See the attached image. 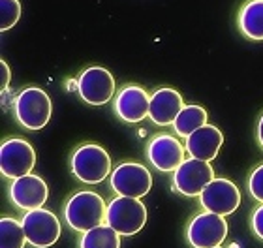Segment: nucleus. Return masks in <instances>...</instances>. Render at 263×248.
Here are the masks:
<instances>
[{
  "label": "nucleus",
  "instance_id": "a211bd4d",
  "mask_svg": "<svg viewBox=\"0 0 263 248\" xmlns=\"http://www.w3.org/2000/svg\"><path fill=\"white\" fill-rule=\"evenodd\" d=\"M207 119H209L207 109H203L201 105L190 104L182 107V111L179 113L175 122H173V128H175L177 136L188 138V136H192L196 130L205 126V124H207Z\"/></svg>",
  "mask_w": 263,
  "mask_h": 248
},
{
  "label": "nucleus",
  "instance_id": "7ed1b4c3",
  "mask_svg": "<svg viewBox=\"0 0 263 248\" xmlns=\"http://www.w3.org/2000/svg\"><path fill=\"white\" fill-rule=\"evenodd\" d=\"M105 224L124 237L139 233L147 224V207L141 199L117 196L107 205Z\"/></svg>",
  "mask_w": 263,
  "mask_h": 248
},
{
  "label": "nucleus",
  "instance_id": "5701e85b",
  "mask_svg": "<svg viewBox=\"0 0 263 248\" xmlns=\"http://www.w3.org/2000/svg\"><path fill=\"white\" fill-rule=\"evenodd\" d=\"M252 232L258 239L263 241V203L252 213Z\"/></svg>",
  "mask_w": 263,
  "mask_h": 248
},
{
  "label": "nucleus",
  "instance_id": "f257e3e1",
  "mask_svg": "<svg viewBox=\"0 0 263 248\" xmlns=\"http://www.w3.org/2000/svg\"><path fill=\"white\" fill-rule=\"evenodd\" d=\"M105 215H107V205H105L104 198L90 190L73 194L64 205L66 224L79 233L102 226Z\"/></svg>",
  "mask_w": 263,
  "mask_h": 248
},
{
  "label": "nucleus",
  "instance_id": "4be33fe9",
  "mask_svg": "<svg viewBox=\"0 0 263 248\" xmlns=\"http://www.w3.org/2000/svg\"><path fill=\"white\" fill-rule=\"evenodd\" d=\"M248 192L254 199H258L259 203H263V164L258 165L252 171V175L248 179Z\"/></svg>",
  "mask_w": 263,
  "mask_h": 248
},
{
  "label": "nucleus",
  "instance_id": "ddd939ff",
  "mask_svg": "<svg viewBox=\"0 0 263 248\" xmlns=\"http://www.w3.org/2000/svg\"><path fill=\"white\" fill-rule=\"evenodd\" d=\"M147 158L151 165L158 171L171 173L184 162V147L170 133H158L148 141Z\"/></svg>",
  "mask_w": 263,
  "mask_h": 248
},
{
  "label": "nucleus",
  "instance_id": "20e7f679",
  "mask_svg": "<svg viewBox=\"0 0 263 248\" xmlns=\"http://www.w3.org/2000/svg\"><path fill=\"white\" fill-rule=\"evenodd\" d=\"M71 173L87 184H98L111 173V158L104 147L96 143L81 145L71 155Z\"/></svg>",
  "mask_w": 263,
  "mask_h": 248
},
{
  "label": "nucleus",
  "instance_id": "9b49d317",
  "mask_svg": "<svg viewBox=\"0 0 263 248\" xmlns=\"http://www.w3.org/2000/svg\"><path fill=\"white\" fill-rule=\"evenodd\" d=\"M199 203L209 213L228 216L241 205V190L230 179H214L199 196Z\"/></svg>",
  "mask_w": 263,
  "mask_h": 248
},
{
  "label": "nucleus",
  "instance_id": "a878e982",
  "mask_svg": "<svg viewBox=\"0 0 263 248\" xmlns=\"http://www.w3.org/2000/svg\"><path fill=\"white\" fill-rule=\"evenodd\" d=\"M216 248H222V246H216Z\"/></svg>",
  "mask_w": 263,
  "mask_h": 248
},
{
  "label": "nucleus",
  "instance_id": "4468645a",
  "mask_svg": "<svg viewBox=\"0 0 263 248\" xmlns=\"http://www.w3.org/2000/svg\"><path fill=\"white\" fill-rule=\"evenodd\" d=\"M148 107H151V94L139 85H126L121 88L113 105L117 117L128 124L145 121L148 117Z\"/></svg>",
  "mask_w": 263,
  "mask_h": 248
},
{
  "label": "nucleus",
  "instance_id": "9d476101",
  "mask_svg": "<svg viewBox=\"0 0 263 248\" xmlns=\"http://www.w3.org/2000/svg\"><path fill=\"white\" fill-rule=\"evenodd\" d=\"M77 92L90 105L107 104L115 94V79L109 70L102 66H90L77 78Z\"/></svg>",
  "mask_w": 263,
  "mask_h": 248
},
{
  "label": "nucleus",
  "instance_id": "f8f14e48",
  "mask_svg": "<svg viewBox=\"0 0 263 248\" xmlns=\"http://www.w3.org/2000/svg\"><path fill=\"white\" fill-rule=\"evenodd\" d=\"M47 196H49V188H47L45 181L42 177L32 175V173L13 179L10 184L11 203L15 205L17 209L25 211V213L42 209L44 203L47 201Z\"/></svg>",
  "mask_w": 263,
  "mask_h": 248
},
{
  "label": "nucleus",
  "instance_id": "0eeeda50",
  "mask_svg": "<svg viewBox=\"0 0 263 248\" xmlns=\"http://www.w3.org/2000/svg\"><path fill=\"white\" fill-rule=\"evenodd\" d=\"M228 237V222L216 213H199L186 227V239L192 248H216Z\"/></svg>",
  "mask_w": 263,
  "mask_h": 248
},
{
  "label": "nucleus",
  "instance_id": "2eb2a0df",
  "mask_svg": "<svg viewBox=\"0 0 263 248\" xmlns=\"http://www.w3.org/2000/svg\"><path fill=\"white\" fill-rule=\"evenodd\" d=\"M184 107L182 96L175 88H158L151 94V107H148V119L158 124V126H167L173 124L179 113Z\"/></svg>",
  "mask_w": 263,
  "mask_h": 248
},
{
  "label": "nucleus",
  "instance_id": "39448f33",
  "mask_svg": "<svg viewBox=\"0 0 263 248\" xmlns=\"http://www.w3.org/2000/svg\"><path fill=\"white\" fill-rule=\"evenodd\" d=\"M27 243L34 248H49L61 239V220L47 209L28 211L21 218Z\"/></svg>",
  "mask_w": 263,
  "mask_h": 248
},
{
  "label": "nucleus",
  "instance_id": "423d86ee",
  "mask_svg": "<svg viewBox=\"0 0 263 248\" xmlns=\"http://www.w3.org/2000/svg\"><path fill=\"white\" fill-rule=\"evenodd\" d=\"M213 165L205 160L188 158L173 171V188L181 196L186 198H199L205 188L214 181Z\"/></svg>",
  "mask_w": 263,
  "mask_h": 248
},
{
  "label": "nucleus",
  "instance_id": "aec40b11",
  "mask_svg": "<svg viewBox=\"0 0 263 248\" xmlns=\"http://www.w3.org/2000/svg\"><path fill=\"white\" fill-rule=\"evenodd\" d=\"M0 248H25L27 235L23 230V224L15 218L2 216L0 220Z\"/></svg>",
  "mask_w": 263,
  "mask_h": 248
},
{
  "label": "nucleus",
  "instance_id": "b1692460",
  "mask_svg": "<svg viewBox=\"0 0 263 248\" xmlns=\"http://www.w3.org/2000/svg\"><path fill=\"white\" fill-rule=\"evenodd\" d=\"M0 72H2V81H0V88H2V94H6V88L10 85L11 73H10V66L6 64V61H0Z\"/></svg>",
  "mask_w": 263,
  "mask_h": 248
},
{
  "label": "nucleus",
  "instance_id": "f3484780",
  "mask_svg": "<svg viewBox=\"0 0 263 248\" xmlns=\"http://www.w3.org/2000/svg\"><path fill=\"white\" fill-rule=\"evenodd\" d=\"M237 25L248 40H263V0H247L239 10Z\"/></svg>",
  "mask_w": 263,
  "mask_h": 248
},
{
  "label": "nucleus",
  "instance_id": "1a4fd4ad",
  "mask_svg": "<svg viewBox=\"0 0 263 248\" xmlns=\"http://www.w3.org/2000/svg\"><path fill=\"white\" fill-rule=\"evenodd\" d=\"M36 164V152L27 139H4L0 147V169L6 179H19L28 175Z\"/></svg>",
  "mask_w": 263,
  "mask_h": 248
},
{
  "label": "nucleus",
  "instance_id": "393cba45",
  "mask_svg": "<svg viewBox=\"0 0 263 248\" xmlns=\"http://www.w3.org/2000/svg\"><path fill=\"white\" fill-rule=\"evenodd\" d=\"M256 136H258V143L261 145V149H263V115L259 117V121H258V130H256Z\"/></svg>",
  "mask_w": 263,
  "mask_h": 248
},
{
  "label": "nucleus",
  "instance_id": "f03ea898",
  "mask_svg": "<svg viewBox=\"0 0 263 248\" xmlns=\"http://www.w3.org/2000/svg\"><path fill=\"white\" fill-rule=\"evenodd\" d=\"M53 113V102L49 94L38 87H28L15 96L13 102V115L15 121L27 130H42Z\"/></svg>",
  "mask_w": 263,
  "mask_h": 248
},
{
  "label": "nucleus",
  "instance_id": "412c9836",
  "mask_svg": "<svg viewBox=\"0 0 263 248\" xmlns=\"http://www.w3.org/2000/svg\"><path fill=\"white\" fill-rule=\"evenodd\" d=\"M21 17V4L19 0H0V28L2 32L10 30L11 27H15L17 21Z\"/></svg>",
  "mask_w": 263,
  "mask_h": 248
},
{
  "label": "nucleus",
  "instance_id": "dca6fc26",
  "mask_svg": "<svg viewBox=\"0 0 263 248\" xmlns=\"http://www.w3.org/2000/svg\"><path fill=\"white\" fill-rule=\"evenodd\" d=\"M222 143H224V136L218 128L213 124H205L186 138V150L192 158L211 162L218 156Z\"/></svg>",
  "mask_w": 263,
  "mask_h": 248
},
{
  "label": "nucleus",
  "instance_id": "6ab92c4d",
  "mask_svg": "<svg viewBox=\"0 0 263 248\" xmlns=\"http://www.w3.org/2000/svg\"><path fill=\"white\" fill-rule=\"evenodd\" d=\"M79 248H121V233L107 224H102L83 233Z\"/></svg>",
  "mask_w": 263,
  "mask_h": 248
},
{
  "label": "nucleus",
  "instance_id": "6e6552de",
  "mask_svg": "<svg viewBox=\"0 0 263 248\" xmlns=\"http://www.w3.org/2000/svg\"><path fill=\"white\" fill-rule=\"evenodd\" d=\"M109 184L113 192H117V196L139 199L147 196L153 186V175L145 165L136 162H124L113 169Z\"/></svg>",
  "mask_w": 263,
  "mask_h": 248
}]
</instances>
